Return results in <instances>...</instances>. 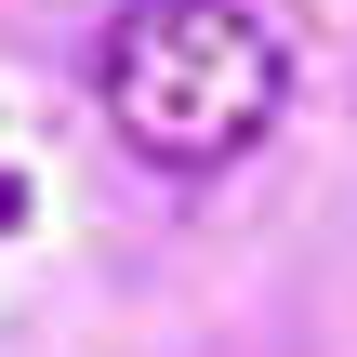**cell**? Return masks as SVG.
<instances>
[{
    "label": "cell",
    "mask_w": 357,
    "mask_h": 357,
    "mask_svg": "<svg viewBox=\"0 0 357 357\" xmlns=\"http://www.w3.org/2000/svg\"><path fill=\"white\" fill-rule=\"evenodd\" d=\"M106 119L132 159L159 172H225L278 132L291 106V53L238 13V0H119L106 26V66H93Z\"/></svg>",
    "instance_id": "cell-1"
}]
</instances>
